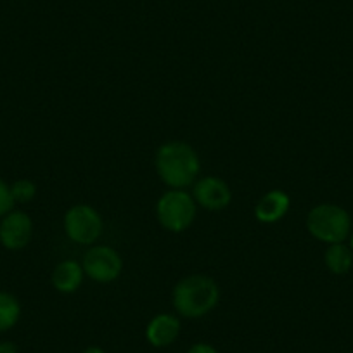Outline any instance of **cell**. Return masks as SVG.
I'll return each mask as SVG.
<instances>
[{"instance_id":"cell-1","label":"cell","mask_w":353,"mask_h":353,"mask_svg":"<svg viewBox=\"0 0 353 353\" xmlns=\"http://www.w3.org/2000/svg\"><path fill=\"white\" fill-rule=\"evenodd\" d=\"M154 166L161 182L170 189H188L198 181L201 159L188 142L170 141L156 151Z\"/></svg>"},{"instance_id":"cell-9","label":"cell","mask_w":353,"mask_h":353,"mask_svg":"<svg viewBox=\"0 0 353 353\" xmlns=\"http://www.w3.org/2000/svg\"><path fill=\"white\" fill-rule=\"evenodd\" d=\"M291 208V198L283 189H272L265 192L254 205V219L260 223L281 222Z\"/></svg>"},{"instance_id":"cell-13","label":"cell","mask_w":353,"mask_h":353,"mask_svg":"<svg viewBox=\"0 0 353 353\" xmlns=\"http://www.w3.org/2000/svg\"><path fill=\"white\" fill-rule=\"evenodd\" d=\"M21 317V305L14 294L0 291V332L14 327Z\"/></svg>"},{"instance_id":"cell-18","label":"cell","mask_w":353,"mask_h":353,"mask_svg":"<svg viewBox=\"0 0 353 353\" xmlns=\"http://www.w3.org/2000/svg\"><path fill=\"white\" fill-rule=\"evenodd\" d=\"M83 353H106L101 346H88V348L83 350Z\"/></svg>"},{"instance_id":"cell-16","label":"cell","mask_w":353,"mask_h":353,"mask_svg":"<svg viewBox=\"0 0 353 353\" xmlns=\"http://www.w3.org/2000/svg\"><path fill=\"white\" fill-rule=\"evenodd\" d=\"M188 353H219V350L210 345V343H196L188 350Z\"/></svg>"},{"instance_id":"cell-5","label":"cell","mask_w":353,"mask_h":353,"mask_svg":"<svg viewBox=\"0 0 353 353\" xmlns=\"http://www.w3.org/2000/svg\"><path fill=\"white\" fill-rule=\"evenodd\" d=\"M64 232L73 243L80 246H92L101 237L104 229V222L101 213L94 206L73 205L64 213Z\"/></svg>"},{"instance_id":"cell-11","label":"cell","mask_w":353,"mask_h":353,"mask_svg":"<svg viewBox=\"0 0 353 353\" xmlns=\"http://www.w3.org/2000/svg\"><path fill=\"white\" fill-rule=\"evenodd\" d=\"M83 267L80 261L77 260H63L54 267L52 276H50V283H52L54 290L57 293L71 294L74 291L80 290L81 283H83Z\"/></svg>"},{"instance_id":"cell-15","label":"cell","mask_w":353,"mask_h":353,"mask_svg":"<svg viewBox=\"0 0 353 353\" xmlns=\"http://www.w3.org/2000/svg\"><path fill=\"white\" fill-rule=\"evenodd\" d=\"M14 199L11 194V185L0 179V219L8 215L11 210H14Z\"/></svg>"},{"instance_id":"cell-4","label":"cell","mask_w":353,"mask_h":353,"mask_svg":"<svg viewBox=\"0 0 353 353\" xmlns=\"http://www.w3.org/2000/svg\"><path fill=\"white\" fill-rule=\"evenodd\" d=\"M196 210L198 205L191 192L185 189H170L163 192L156 203V219L165 230L181 234L192 225Z\"/></svg>"},{"instance_id":"cell-19","label":"cell","mask_w":353,"mask_h":353,"mask_svg":"<svg viewBox=\"0 0 353 353\" xmlns=\"http://www.w3.org/2000/svg\"><path fill=\"white\" fill-rule=\"evenodd\" d=\"M350 248H352V251H353V232L350 234V244H348Z\"/></svg>"},{"instance_id":"cell-14","label":"cell","mask_w":353,"mask_h":353,"mask_svg":"<svg viewBox=\"0 0 353 353\" xmlns=\"http://www.w3.org/2000/svg\"><path fill=\"white\" fill-rule=\"evenodd\" d=\"M37 191H39L37 184L33 181H30V179H19V181L11 184L12 199H14V203H21V205L33 201L37 196Z\"/></svg>"},{"instance_id":"cell-7","label":"cell","mask_w":353,"mask_h":353,"mask_svg":"<svg viewBox=\"0 0 353 353\" xmlns=\"http://www.w3.org/2000/svg\"><path fill=\"white\" fill-rule=\"evenodd\" d=\"M191 194L196 205L208 210V212H222V210L229 208V205L232 203L230 185L215 175H206L198 179L192 185Z\"/></svg>"},{"instance_id":"cell-12","label":"cell","mask_w":353,"mask_h":353,"mask_svg":"<svg viewBox=\"0 0 353 353\" xmlns=\"http://www.w3.org/2000/svg\"><path fill=\"white\" fill-rule=\"evenodd\" d=\"M325 269L334 276H345L353 267V251L348 244H327L324 251Z\"/></svg>"},{"instance_id":"cell-10","label":"cell","mask_w":353,"mask_h":353,"mask_svg":"<svg viewBox=\"0 0 353 353\" xmlns=\"http://www.w3.org/2000/svg\"><path fill=\"white\" fill-rule=\"evenodd\" d=\"M181 334V321L173 314H158L145 327V339L154 348H166Z\"/></svg>"},{"instance_id":"cell-2","label":"cell","mask_w":353,"mask_h":353,"mask_svg":"<svg viewBox=\"0 0 353 353\" xmlns=\"http://www.w3.org/2000/svg\"><path fill=\"white\" fill-rule=\"evenodd\" d=\"M220 301V288L205 274H192L175 284L172 303L175 312L185 319H201L215 310Z\"/></svg>"},{"instance_id":"cell-8","label":"cell","mask_w":353,"mask_h":353,"mask_svg":"<svg viewBox=\"0 0 353 353\" xmlns=\"http://www.w3.org/2000/svg\"><path fill=\"white\" fill-rule=\"evenodd\" d=\"M33 236L32 216L21 210H11L0 219V244L9 251L25 250Z\"/></svg>"},{"instance_id":"cell-6","label":"cell","mask_w":353,"mask_h":353,"mask_svg":"<svg viewBox=\"0 0 353 353\" xmlns=\"http://www.w3.org/2000/svg\"><path fill=\"white\" fill-rule=\"evenodd\" d=\"M85 277L92 279L94 283L110 284L117 281L123 272V260L121 254L114 248L106 244L90 246L81 260Z\"/></svg>"},{"instance_id":"cell-3","label":"cell","mask_w":353,"mask_h":353,"mask_svg":"<svg viewBox=\"0 0 353 353\" xmlns=\"http://www.w3.org/2000/svg\"><path fill=\"white\" fill-rule=\"evenodd\" d=\"M307 230L324 244L345 243L352 234V216L343 206L321 203L308 212Z\"/></svg>"},{"instance_id":"cell-17","label":"cell","mask_w":353,"mask_h":353,"mask_svg":"<svg viewBox=\"0 0 353 353\" xmlns=\"http://www.w3.org/2000/svg\"><path fill=\"white\" fill-rule=\"evenodd\" d=\"M0 353H18V346L12 341L0 343Z\"/></svg>"}]
</instances>
